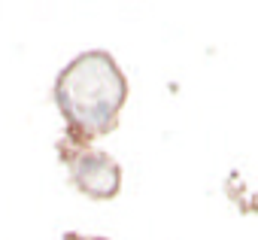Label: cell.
<instances>
[{
	"label": "cell",
	"instance_id": "obj_1",
	"mask_svg": "<svg viewBox=\"0 0 258 240\" xmlns=\"http://www.w3.org/2000/svg\"><path fill=\"white\" fill-rule=\"evenodd\" d=\"M127 100V79L118 61L103 49L79 52L55 79V106L76 140H94L118 125Z\"/></svg>",
	"mask_w": 258,
	"mask_h": 240
},
{
	"label": "cell",
	"instance_id": "obj_2",
	"mask_svg": "<svg viewBox=\"0 0 258 240\" xmlns=\"http://www.w3.org/2000/svg\"><path fill=\"white\" fill-rule=\"evenodd\" d=\"M58 158L67 167L73 186L85 198L109 201V198L118 195V189H121V167H118V161L109 152L94 149L85 140H76V137L64 134L58 140Z\"/></svg>",
	"mask_w": 258,
	"mask_h": 240
},
{
	"label": "cell",
	"instance_id": "obj_3",
	"mask_svg": "<svg viewBox=\"0 0 258 240\" xmlns=\"http://www.w3.org/2000/svg\"><path fill=\"white\" fill-rule=\"evenodd\" d=\"M64 240H106V237H94V234H79V231H67Z\"/></svg>",
	"mask_w": 258,
	"mask_h": 240
}]
</instances>
